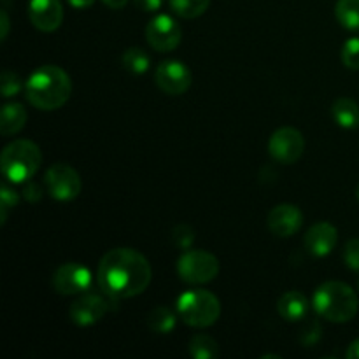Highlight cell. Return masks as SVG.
Instances as JSON below:
<instances>
[{"label": "cell", "mask_w": 359, "mask_h": 359, "mask_svg": "<svg viewBox=\"0 0 359 359\" xmlns=\"http://www.w3.org/2000/svg\"><path fill=\"white\" fill-rule=\"evenodd\" d=\"M151 279H153V269L149 262L135 249H111L98 263V287L111 300L133 298L144 293L149 287Z\"/></svg>", "instance_id": "6da1fadb"}, {"label": "cell", "mask_w": 359, "mask_h": 359, "mask_svg": "<svg viewBox=\"0 0 359 359\" xmlns=\"http://www.w3.org/2000/svg\"><path fill=\"white\" fill-rule=\"evenodd\" d=\"M0 25H2V32H0V41H6L7 35H9V16H7V11L2 9L0 11Z\"/></svg>", "instance_id": "4dcf8cb0"}, {"label": "cell", "mask_w": 359, "mask_h": 359, "mask_svg": "<svg viewBox=\"0 0 359 359\" xmlns=\"http://www.w3.org/2000/svg\"><path fill=\"white\" fill-rule=\"evenodd\" d=\"M109 311V300L98 294H84L70 305V321L77 326H91L100 321Z\"/></svg>", "instance_id": "5bb4252c"}, {"label": "cell", "mask_w": 359, "mask_h": 359, "mask_svg": "<svg viewBox=\"0 0 359 359\" xmlns=\"http://www.w3.org/2000/svg\"><path fill=\"white\" fill-rule=\"evenodd\" d=\"M344 262L351 270L359 273V238H353L344 249Z\"/></svg>", "instance_id": "83f0119b"}, {"label": "cell", "mask_w": 359, "mask_h": 359, "mask_svg": "<svg viewBox=\"0 0 359 359\" xmlns=\"http://www.w3.org/2000/svg\"><path fill=\"white\" fill-rule=\"evenodd\" d=\"M342 63L351 70H359V37H353L344 44L342 53Z\"/></svg>", "instance_id": "484cf974"}, {"label": "cell", "mask_w": 359, "mask_h": 359, "mask_svg": "<svg viewBox=\"0 0 359 359\" xmlns=\"http://www.w3.org/2000/svg\"><path fill=\"white\" fill-rule=\"evenodd\" d=\"M335 16L347 30H359V0H339Z\"/></svg>", "instance_id": "44dd1931"}, {"label": "cell", "mask_w": 359, "mask_h": 359, "mask_svg": "<svg viewBox=\"0 0 359 359\" xmlns=\"http://www.w3.org/2000/svg\"><path fill=\"white\" fill-rule=\"evenodd\" d=\"M266 224L276 237H293L294 233L300 231L302 224H304V214L293 203H279L270 210Z\"/></svg>", "instance_id": "7c38bea8"}, {"label": "cell", "mask_w": 359, "mask_h": 359, "mask_svg": "<svg viewBox=\"0 0 359 359\" xmlns=\"http://www.w3.org/2000/svg\"><path fill=\"white\" fill-rule=\"evenodd\" d=\"M172 242H174L175 248L188 251L193 245V242H195V230L188 226V224H177L172 230Z\"/></svg>", "instance_id": "d4e9b609"}, {"label": "cell", "mask_w": 359, "mask_h": 359, "mask_svg": "<svg viewBox=\"0 0 359 359\" xmlns=\"http://www.w3.org/2000/svg\"><path fill=\"white\" fill-rule=\"evenodd\" d=\"M67 2L76 7V9H88V7L93 6L95 0H67Z\"/></svg>", "instance_id": "d6a6232c"}, {"label": "cell", "mask_w": 359, "mask_h": 359, "mask_svg": "<svg viewBox=\"0 0 359 359\" xmlns=\"http://www.w3.org/2000/svg\"><path fill=\"white\" fill-rule=\"evenodd\" d=\"M316 312L330 323H349L359 311L358 294L349 284L328 280L316 290L312 298Z\"/></svg>", "instance_id": "3957f363"}, {"label": "cell", "mask_w": 359, "mask_h": 359, "mask_svg": "<svg viewBox=\"0 0 359 359\" xmlns=\"http://www.w3.org/2000/svg\"><path fill=\"white\" fill-rule=\"evenodd\" d=\"M23 195H25V198L28 200V202L35 203V202H39V198H41V196H42V193H41V189H39V186H35V184H32V182H28V186H27V188H25Z\"/></svg>", "instance_id": "f546056e"}, {"label": "cell", "mask_w": 359, "mask_h": 359, "mask_svg": "<svg viewBox=\"0 0 359 359\" xmlns=\"http://www.w3.org/2000/svg\"><path fill=\"white\" fill-rule=\"evenodd\" d=\"M175 323H177V318L168 307H156L154 311H151L149 318H147V326L151 332L158 333V335H167V333L174 332Z\"/></svg>", "instance_id": "d6986e66"}, {"label": "cell", "mask_w": 359, "mask_h": 359, "mask_svg": "<svg viewBox=\"0 0 359 359\" xmlns=\"http://www.w3.org/2000/svg\"><path fill=\"white\" fill-rule=\"evenodd\" d=\"M27 109L18 102H9L2 107V116H0V132L4 137L16 135L27 125Z\"/></svg>", "instance_id": "e0dca14e"}, {"label": "cell", "mask_w": 359, "mask_h": 359, "mask_svg": "<svg viewBox=\"0 0 359 359\" xmlns=\"http://www.w3.org/2000/svg\"><path fill=\"white\" fill-rule=\"evenodd\" d=\"M168 4L179 18L193 20V18L202 16L209 9L210 0H168Z\"/></svg>", "instance_id": "603a6c76"}, {"label": "cell", "mask_w": 359, "mask_h": 359, "mask_svg": "<svg viewBox=\"0 0 359 359\" xmlns=\"http://www.w3.org/2000/svg\"><path fill=\"white\" fill-rule=\"evenodd\" d=\"M91 272L84 265L76 262L63 263L53 276V290L63 297L79 294L90 290Z\"/></svg>", "instance_id": "8fae6325"}, {"label": "cell", "mask_w": 359, "mask_h": 359, "mask_svg": "<svg viewBox=\"0 0 359 359\" xmlns=\"http://www.w3.org/2000/svg\"><path fill=\"white\" fill-rule=\"evenodd\" d=\"M177 314L188 326L209 328L219 319L221 302L207 290H188L177 298Z\"/></svg>", "instance_id": "5b68a950"}, {"label": "cell", "mask_w": 359, "mask_h": 359, "mask_svg": "<svg viewBox=\"0 0 359 359\" xmlns=\"http://www.w3.org/2000/svg\"><path fill=\"white\" fill-rule=\"evenodd\" d=\"M146 39L151 48L158 53H170L181 44L182 28L168 14H158L147 23Z\"/></svg>", "instance_id": "9c48e42d"}, {"label": "cell", "mask_w": 359, "mask_h": 359, "mask_svg": "<svg viewBox=\"0 0 359 359\" xmlns=\"http://www.w3.org/2000/svg\"><path fill=\"white\" fill-rule=\"evenodd\" d=\"M189 354L195 359H216L219 356V346L212 337L198 333L189 342Z\"/></svg>", "instance_id": "ffe728a7"}, {"label": "cell", "mask_w": 359, "mask_h": 359, "mask_svg": "<svg viewBox=\"0 0 359 359\" xmlns=\"http://www.w3.org/2000/svg\"><path fill=\"white\" fill-rule=\"evenodd\" d=\"M277 311H279L280 318L284 321L297 323L307 318L309 311H311V304H309V298L304 293L293 290L280 297L279 304H277Z\"/></svg>", "instance_id": "2e32d148"}, {"label": "cell", "mask_w": 359, "mask_h": 359, "mask_svg": "<svg viewBox=\"0 0 359 359\" xmlns=\"http://www.w3.org/2000/svg\"><path fill=\"white\" fill-rule=\"evenodd\" d=\"M18 202H20L18 193L7 184H4L2 191H0V224H6L7 214H9L11 209L18 205Z\"/></svg>", "instance_id": "4316f807"}, {"label": "cell", "mask_w": 359, "mask_h": 359, "mask_svg": "<svg viewBox=\"0 0 359 359\" xmlns=\"http://www.w3.org/2000/svg\"><path fill=\"white\" fill-rule=\"evenodd\" d=\"M121 62H123V67H125L128 72L139 76V74H146L147 70H149L151 56L140 48H130L123 53Z\"/></svg>", "instance_id": "7402d4cb"}, {"label": "cell", "mask_w": 359, "mask_h": 359, "mask_svg": "<svg viewBox=\"0 0 359 359\" xmlns=\"http://www.w3.org/2000/svg\"><path fill=\"white\" fill-rule=\"evenodd\" d=\"M23 84H21L20 76L13 70H4L2 77H0V90H2V97L9 98V97H16L18 93L21 91Z\"/></svg>", "instance_id": "cb8c5ba5"}, {"label": "cell", "mask_w": 359, "mask_h": 359, "mask_svg": "<svg viewBox=\"0 0 359 359\" xmlns=\"http://www.w3.org/2000/svg\"><path fill=\"white\" fill-rule=\"evenodd\" d=\"M346 358L347 359H359V339L354 340V342L347 347Z\"/></svg>", "instance_id": "1f68e13d"}, {"label": "cell", "mask_w": 359, "mask_h": 359, "mask_svg": "<svg viewBox=\"0 0 359 359\" xmlns=\"http://www.w3.org/2000/svg\"><path fill=\"white\" fill-rule=\"evenodd\" d=\"M154 83L167 95H174V97L184 95L191 88V70L179 60H167V62H161L154 70Z\"/></svg>", "instance_id": "30bf717a"}, {"label": "cell", "mask_w": 359, "mask_h": 359, "mask_svg": "<svg viewBox=\"0 0 359 359\" xmlns=\"http://www.w3.org/2000/svg\"><path fill=\"white\" fill-rule=\"evenodd\" d=\"M72 93L70 76L58 65H42L32 72L25 84L27 100L41 111L63 107Z\"/></svg>", "instance_id": "7a4b0ae2"}, {"label": "cell", "mask_w": 359, "mask_h": 359, "mask_svg": "<svg viewBox=\"0 0 359 359\" xmlns=\"http://www.w3.org/2000/svg\"><path fill=\"white\" fill-rule=\"evenodd\" d=\"M356 198H358V202H359V184H358V188H356Z\"/></svg>", "instance_id": "e575fe53"}, {"label": "cell", "mask_w": 359, "mask_h": 359, "mask_svg": "<svg viewBox=\"0 0 359 359\" xmlns=\"http://www.w3.org/2000/svg\"><path fill=\"white\" fill-rule=\"evenodd\" d=\"M42 163L41 147L27 139H20L4 147L0 156V168L4 177L13 184H25L30 181Z\"/></svg>", "instance_id": "277c9868"}, {"label": "cell", "mask_w": 359, "mask_h": 359, "mask_svg": "<svg viewBox=\"0 0 359 359\" xmlns=\"http://www.w3.org/2000/svg\"><path fill=\"white\" fill-rule=\"evenodd\" d=\"M305 151V139L300 130L284 126L276 130L269 139V153L276 161L284 165L297 163Z\"/></svg>", "instance_id": "ba28073f"}, {"label": "cell", "mask_w": 359, "mask_h": 359, "mask_svg": "<svg viewBox=\"0 0 359 359\" xmlns=\"http://www.w3.org/2000/svg\"><path fill=\"white\" fill-rule=\"evenodd\" d=\"M177 273L188 284H207L219 273V262L216 256L202 249H188L177 262Z\"/></svg>", "instance_id": "8992f818"}, {"label": "cell", "mask_w": 359, "mask_h": 359, "mask_svg": "<svg viewBox=\"0 0 359 359\" xmlns=\"http://www.w3.org/2000/svg\"><path fill=\"white\" fill-rule=\"evenodd\" d=\"M332 116L337 125L342 128L353 130L359 126V105L353 98H339L333 104Z\"/></svg>", "instance_id": "ac0fdd59"}, {"label": "cell", "mask_w": 359, "mask_h": 359, "mask_svg": "<svg viewBox=\"0 0 359 359\" xmlns=\"http://www.w3.org/2000/svg\"><path fill=\"white\" fill-rule=\"evenodd\" d=\"M137 9L144 11V13H154L163 6V0H133Z\"/></svg>", "instance_id": "f1b7e54d"}, {"label": "cell", "mask_w": 359, "mask_h": 359, "mask_svg": "<svg viewBox=\"0 0 359 359\" xmlns=\"http://www.w3.org/2000/svg\"><path fill=\"white\" fill-rule=\"evenodd\" d=\"M28 18L37 30H58L63 21L62 0H28Z\"/></svg>", "instance_id": "4fadbf2b"}, {"label": "cell", "mask_w": 359, "mask_h": 359, "mask_svg": "<svg viewBox=\"0 0 359 359\" xmlns=\"http://www.w3.org/2000/svg\"><path fill=\"white\" fill-rule=\"evenodd\" d=\"M337 242H339V230L328 221L312 224L304 237L305 249L316 258H325L330 252H333Z\"/></svg>", "instance_id": "9a60e30c"}, {"label": "cell", "mask_w": 359, "mask_h": 359, "mask_svg": "<svg viewBox=\"0 0 359 359\" xmlns=\"http://www.w3.org/2000/svg\"><path fill=\"white\" fill-rule=\"evenodd\" d=\"M102 2L105 4V6L109 7V9H123V7L126 6V2H128V0H102Z\"/></svg>", "instance_id": "836d02e7"}, {"label": "cell", "mask_w": 359, "mask_h": 359, "mask_svg": "<svg viewBox=\"0 0 359 359\" xmlns=\"http://www.w3.org/2000/svg\"><path fill=\"white\" fill-rule=\"evenodd\" d=\"M44 184L51 198L58 202H69L79 196L83 189L81 175L74 167L67 163H55L46 170Z\"/></svg>", "instance_id": "52a82bcc"}]
</instances>
